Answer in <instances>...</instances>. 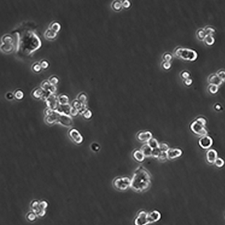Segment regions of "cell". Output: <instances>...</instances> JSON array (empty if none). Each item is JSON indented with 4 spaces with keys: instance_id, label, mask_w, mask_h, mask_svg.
<instances>
[{
    "instance_id": "74e56055",
    "label": "cell",
    "mask_w": 225,
    "mask_h": 225,
    "mask_svg": "<svg viewBox=\"0 0 225 225\" xmlns=\"http://www.w3.org/2000/svg\"><path fill=\"white\" fill-rule=\"evenodd\" d=\"M122 7V3L119 1H116L112 4V7L116 11H120Z\"/></svg>"
},
{
    "instance_id": "8992f818",
    "label": "cell",
    "mask_w": 225,
    "mask_h": 225,
    "mask_svg": "<svg viewBox=\"0 0 225 225\" xmlns=\"http://www.w3.org/2000/svg\"><path fill=\"white\" fill-rule=\"evenodd\" d=\"M206 123V121L205 119L202 117L199 118L191 124V129L193 132L200 136H206L207 134V131L205 129Z\"/></svg>"
},
{
    "instance_id": "603a6c76",
    "label": "cell",
    "mask_w": 225,
    "mask_h": 225,
    "mask_svg": "<svg viewBox=\"0 0 225 225\" xmlns=\"http://www.w3.org/2000/svg\"><path fill=\"white\" fill-rule=\"evenodd\" d=\"M59 104L60 105H66L69 104L70 97L66 94H62L58 97Z\"/></svg>"
},
{
    "instance_id": "7dc6e473",
    "label": "cell",
    "mask_w": 225,
    "mask_h": 225,
    "mask_svg": "<svg viewBox=\"0 0 225 225\" xmlns=\"http://www.w3.org/2000/svg\"><path fill=\"white\" fill-rule=\"evenodd\" d=\"M122 6H123L124 8L127 9V8L130 7L131 3L129 1L125 0V1H122Z\"/></svg>"
},
{
    "instance_id": "5bb4252c",
    "label": "cell",
    "mask_w": 225,
    "mask_h": 225,
    "mask_svg": "<svg viewBox=\"0 0 225 225\" xmlns=\"http://www.w3.org/2000/svg\"><path fill=\"white\" fill-rule=\"evenodd\" d=\"M46 93V91L41 87H37L32 91L31 95L32 97L37 100L42 99Z\"/></svg>"
},
{
    "instance_id": "7402d4cb",
    "label": "cell",
    "mask_w": 225,
    "mask_h": 225,
    "mask_svg": "<svg viewBox=\"0 0 225 225\" xmlns=\"http://www.w3.org/2000/svg\"><path fill=\"white\" fill-rule=\"evenodd\" d=\"M49 29L53 30V31L55 32L56 33H58V32H60V31L62 29V25L61 24L60 22H59L58 21L53 22H51V24L50 25V27Z\"/></svg>"
},
{
    "instance_id": "3957f363",
    "label": "cell",
    "mask_w": 225,
    "mask_h": 225,
    "mask_svg": "<svg viewBox=\"0 0 225 225\" xmlns=\"http://www.w3.org/2000/svg\"><path fill=\"white\" fill-rule=\"evenodd\" d=\"M45 121L48 124H53L58 122L66 127H70L73 124V121L70 116L61 114L56 110L47 108L45 110Z\"/></svg>"
},
{
    "instance_id": "277c9868",
    "label": "cell",
    "mask_w": 225,
    "mask_h": 225,
    "mask_svg": "<svg viewBox=\"0 0 225 225\" xmlns=\"http://www.w3.org/2000/svg\"><path fill=\"white\" fill-rule=\"evenodd\" d=\"M161 218V214L159 211L154 210L149 212L141 211L135 218L134 225H148L159 221Z\"/></svg>"
},
{
    "instance_id": "f907efd6",
    "label": "cell",
    "mask_w": 225,
    "mask_h": 225,
    "mask_svg": "<svg viewBox=\"0 0 225 225\" xmlns=\"http://www.w3.org/2000/svg\"><path fill=\"white\" fill-rule=\"evenodd\" d=\"M6 97L7 100H12L15 98V96H14V94H13L12 92H9L6 93Z\"/></svg>"
},
{
    "instance_id": "7bdbcfd3",
    "label": "cell",
    "mask_w": 225,
    "mask_h": 225,
    "mask_svg": "<svg viewBox=\"0 0 225 225\" xmlns=\"http://www.w3.org/2000/svg\"><path fill=\"white\" fill-rule=\"evenodd\" d=\"M163 58H164L165 61L170 62L172 60V56L171 54H170V53H166L164 55Z\"/></svg>"
},
{
    "instance_id": "ac0fdd59",
    "label": "cell",
    "mask_w": 225,
    "mask_h": 225,
    "mask_svg": "<svg viewBox=\"0 0 225 225\" xmlns=\"http://www.w3.org/2000/svg\"><path fill=\"white\" fill-rule=\"evenodd\" d=\"M72 107L69 104L66 105H60L57 109V111L61 114H65L67 115L70 116V111Z\"/></svg>"
},
{
    "instance_id": "52a82bcc",
    "label": "cell",
    "mask_w": 225,
    "mask_h": 225,
    "mask_svg": "<svg viewBox=\"0 0 225 225\" xmlns=\"http://www.w3.org/2000/svg\"><path fill=\"white\" fill-rule=\"evenodd\" d=\"M131 179L127 176L118 177L114 180V186L120 191H125L131 187Z\"/></svg>"
},
{
    "instance_id": "8fae6325",
    "label": "cell",
    "mask_w": 225,
    "mask_h": 225,
    "mask_svg": "<svg viewBox=\"0 0 225 225\" xmlns=\"http://www.w3.org/2000/svg\"><path fill=\"white\" fill-rule=\"evenodd\" d=\"M199 145L203 149H209L212 145V139L207 136H202L199 140Z\"/></svg>"
},
{
    "instance_id": "1f68e13d",
    "label": "cell",
    "mask_w": 225,
    "mask_h": 225,
    "mask_svg": "<svg viewBox=\"0 0 225 225\" xmlns=\"http://www.w3.org/2000/svg\"><path fill=\"white\" fill-rule=\"evenodd\" d=\"M49 81L52 85L56 86L60 82V79L57 76L53 75L49 78Z\"/></svg>"
},
{
    "instance_id": "f6af8a7d",
    "label": "cell",
    "mask_w": 225,
    "mask_h": 225,
    "mask_svg": "<svg viewBox=\"0 0 225 225\" xmlns=\"http://www.w3.org/2000/svg\"><path fill=\"white\" fill-rule=\"evenodd\" d=\"M91 148L92 150L94 151H98L100 149V146L96 143H93L91 145Z\"/></svg>"
},
{
    "instance_id": "7a4b0ae2",
    "label": "cell",
    "mask_w": 225,
    "mask_h": 225,
    "mask_svg": "<svg viewBox=\"0 0 225 225\" xmlns=\"http://www.w3.org/2000/svg\"><path fill=\"white\" fill-rule=\"evenodd\" d=\"M151 183V177L148 171L143 167L136 168L131 179V187L137 192H143L148 189Z\"/></svg>"
},
{
    "instance_id": "e575fe53",
    "label": "cell",
    "mask_w": 225,
    "mask_h": 225,
    "mask_svg": "<svg viewBox=\"0 0 225 225\" xmlns=\"http://www.w3.org/2000/svg\"><path fill=\"white\" fill-rule=\"evenodd\" d=\"M208 89H209V91L211 94H216L218 92V90H219V86L214 85H211V84H210V85L209 86V87H208Z\"/></svg>"
},
{
    "instance_id": "9c48e42d",
    "label": "cell",
    "mask_w": 225,
    "mask_h": 225,
    "mask_svg": "<svg viewBox=\"0 0 225 225\" xmlns=\"http://www.w3.org/2000/svg\"><path fill=\"white\" fill-rule=\"evenodd\" d=\"M45 102L47 108L53 110H57L60 105L58 97L55 94H51Z\"/></svg>"
},
{
    "instance_id": "d6a6232c",
    "label": "cell",
    "mask_w": 225,
    "mask_h": 225,
    "mask_svg": "<svg viewBox=\"0 0 225 225\" xmlns=\"http://www.w3.org/2000/svg\"><path fill=\"white\" fill-rule=\"evenodd\" d=\"M41 65L42 70H46L50 67V62L46 59H43L39 62Z\"/></svg>"
},
{
    "instance_id": "681fc988",
    "label": "cell",
    "mask_w": 225,
    "mask_h": 225,
    "mask_svg": "<svg viewBox=\"0 0 225 225\" xmlns=\"http://www.w3.org/2000/svg\"><path fill=\"white\" fill-rule=\"evenodd\" d=\"M184 83L187 86H190L193 83V80L191 78H187L184 81Z\"/></svg>"
},
{
    "instance_id": "d590c367",
    "label": "cell",
    "mask_w": 225,
    "mask_h": 225,
    "mask_svg": "<svg viewBox=\"0 0 225 225\" xmlns=\"http://www.w3.org/2000/svg\"><path fill=\"white\" fill-rule=\"evenodd\" d=\"M204 30H205L207 35H213V34L216 32L215 29L212 27H206Z\"/></svg>"
},
{
    "instance_id": "44dd1931",
    "label": "cell",
    "mask_w": 225,
    "mask_h": 225,
    "mask_svg": "<svg viewBox=\"0 0 225 225\" xmlns=\"http://www.w3.org/2000/svg\"><path fill=\"white\" fill-rule=\"evenodd\" d=\"M2 41L3 44L15 45V40L12 35L6 34L2 37Z\"/></svg>"
},
{
    "instance_id": "6da1fadb",
    "label": "cell",
    "mask_w": 225,
    "mask_h": 225,
    "mask_svg": "<svg viewBox=\"0 0 225 225\" xmlns=\"http://www.w3.org/2000/svg\"><path fill=\"white\" fill-rule=\"evenodd\" d=\"M18 34L12 32V35L15 40V48L16 52H19L20 49L24 50L26 54L27 50V56H29L34 51L38 50L41 45V41L38 36L32 31L28 30L25 32V34L20 35L17 31H15ZM23 52V53H24Z\"/></svg>"
},
{
    "instance_id": "2e32d148",
    "label": "cell",
    "mask_w": 225,
    "mask_h": 225,
    "mask_svg": "<svg viewBox=\"0 0 225 225\" xmlns=\"http://www.w3.org/2000/svg\"><path fill=\"white\" fill-rule=\"evenodd\" d=\"M207 159L210 163H214L217 158V154L216 151L213 149L208 150L206 154Z\"/></svg>"
},
{
    "instance_id": "7c38bea8",
    "label": "cell",
    "mask_w": 225,
    "mask_h": 225,
    "mask_svg": "<svg viewBox=\"0 0 225 225\" xmlns=\"http://www.w3.org/2000/svg\"><path fill=\"white\" fill-rule=\"evenodd\" d=\"M71 106L72 108H75L76 110H78L79 114L82 115L83 112L85 111L87 109V105L86 104H83L81 103L77 99L74 100L72 103Z\"/></svg>"
},
{
    "instance_id": "e0dca14e",
    "label": "cell",
    "mask_w": 225,
    "mask_h": 225,
    "mask_svg": "<svg viewBox=\"0 0 225 225\" xmlns=\"http://www.w3.org/2000/svg\"><path fill=\"white\" fill-rule=\"evenodd\" d=\"M58 33L53 31L51 29L46 30L44 33V37L47 40L49 41L54 40L57 37Z\"/></svg>"
},
{
    "instance_id": "4316f807",
    "label": "cell",
    "mask_w": 225,
    "mask_h": 225,
    "mask_svg": "<svg viewBox=\"0 0 225 225\" xmlns=\"http://www.w3.org/2000/svg\"><path fill=\"white\" fill-rule=\"evenodd\" d=\"M148 145L152 150L159 148L160 143L158 142L157 140L155 138H152L147 142Z\"/></svg>"
},
{
    "instance_id": "bcb514c9",
    "label": "cell",
    "mask_w": 225,
    "mask_h": 225,
    "mask_svg": "<svg viewBox=\"0 0 225 225\" xmlns=\"http://www.w3.org/2000/svg\"><path fill=\"white\" fill-rule=\"evenodd\" d=\"M171 64L169 62L165 61L162 64V66L165 70H169L171 68Z\"/></svg>"
},
{
    "instance_id": "8d00e7d4",
    "label": "cell",
    "mask_w": 225,
    "mask_h": 225,
    "mask_svg": "<svg viewBox=\"0 0 225 225\" xmlns=\"http://www.w3.org/2000/svg\"><path fill=\"white\" fill-rule=\"evenodd\" d=\"M161 153V151L160 150L159 147V148L153 149L152 150V156L154 157V158H155L159 159Z\"/></svg>"
},
{
    "instance_id": "c3c4849f",
    "label": "cell",
    "mask_w": 225,
    "mask_h": 225,
    "mask_svg": "<svg viewBox=\"0 0 225 225\" xmlns=\"http://www.w3.org/2000/svg\"><path fill=\"white\" fill-rule=\"evenodd\" d=\"M159 159L162 160H166L167 159V154L165 152H161L160 155L159 157Z\"/></svg>"
},
{
    "instance_id": "836d02e7",
    "label": "cell",
    "mask_w": 225,
    "mask_h": 225,
    "mask_svg": "<svg viewBox=\"0 0 225 225\" xmlns=\"http://www.w3.org/2000/svg\"><path fill=\"white\" fill-rule=\"evenodd\" d=\"M82 115L84 119H86V120H89L92 117L93 113L90 109H88L83 112Z\"/></svg>"
},
{
    "instance_id": "60d3db41",
    "label": "cell",
    "mask_w": 225,
    "mask_h": 225,
    "mask_svg": "<svg viewBox=\"0 0 225 225\" xmlns=\"http://www.w3.org/2000/svg\"><path fill=\"white\" fill-rule=\"evenodd\" d=\"M159 148H160L161 152H167V151L168 150V149H169L168 145L166 143H164L160 144Z\"/></svg>"
},
{
    "instance_id": "d6986e66",
    "label": "cell",
    "mask_w": 225,
    "mask_h": 225,
    "mask_svg": "<svg viewBox=\"0 0 225 225\" xmlns=\"http://www.w3.org/2000/svg\"><path fill=\"white\" fill-rule=\"evenodd\" d=\"M133 156L136 160L139 162H142L145 159V156L141 150H136L134 151Z\"/></svg>"
},
{
    "instance_id": "83f0119b",
    "label": "cell",
    "mask_w": 225,
    "mask_h": 225,
    "mask_svg": "<svg viewBox=\"0 0 225 225\" xmlns=\"http://www.w3.org/2000/svg\"><path fill=\"white\" fill-rule=\"evenodd\" d=\"M77 100L83 104H86L88 100L87 95L85 92H81L78 95Z\"/></svg>"
},
{
    "instance_id": "f35d334b",
    "label": "cell",
    "mask_w": 225,
    "mask_h": 225,
    "mask_svg": "<svg viewBox=\"0 0 225 225\" xmlns=\"http://www.w3.org/2000/svg\"><path fill=\"white\" fill-rule=\"evenodd\" d=\"M224 161L220 158H217L215 161L214 164L217 167H221L224 165Z\"/></svg>"
},
{
    "instance_id": "ba28073f",
    "label": "cell",
    "mask_w": 225,
    "mask_h": 225,
    "mask_svg": "<svg viewBox=\"0 0 225 225\" xmlns=\"http://www.w3.org/2000/svg\"><path fill=\"white\" fill-rule=\"evenodd\" d=\"M68 134L70 138L77 145H81L84 141L82 135L77 128H72L70 129Z\"/></svg>"
},
{
    "instance_id": "f546056e",
    "label": "cell",
    "mask_w": 225,
    "mask_h": 225,
    "mask_svg": "<svg viewBox=\"0 0 225 225\" xmlns=\"http://www.w3.org/2000/svg\"><path fill=\"white\" fill-rule=\"evenodd\" d=\"M51 84L49 82V80H44L42 82V83L41 84V87L45 91H48L49 92Z\"/></svg>"
},
{
    "instance_id": "ee69618b",
    "label": "cell",
    "mask_w": 225,
    "mask_h": 225,
    "mask_svg": "<svg viewBox=\"0 0 225 225\" xmlns=\"http://www.w3.org/2000/svg\"><path fill=\"white\" fill-rule=\"evenodd\" d=\"M190 76H191V74L188 71L185 70L181 72V77L185 80L190 78Z\"/></svg>"
},
{
    "instance_id": "5b68a950",
    "label": "cell",
    "mask_w": 225,
    "mask_h": 225,
    "mask_svg": "<svg viewBox=\"0 0 225 225\" xmlns=\"http://www.w3.org/2000/svg\"><path fill=\"white\" fill-rule=\"evenodd\" d=\"M174 53L177 57L186 61H195L199 56L198 52L195 50L184 47H177Z\"/></svg>"
},
{
    "instance_id": "ab89813d",
    "label": "cell",
    "mask_w": 225,
    "mask_h": 225,
    "mask_svg": "<svg viewBox=\"0 0 225 225\" xmlns=\"http://www.w3.org/2000/svg\"><path fill=\"white\" fill-rule=\"evenodd\" d=\"M217 75L219 77V78L222 81V82H225V70H220L217 73Z\"/></svg>"
},
{
    "instance_id": "b9f144b4",
    "label": "cell",
    "mask_w": 225,
    "mask_h": 225,
    "mask_svg": "<svg viewBox=\"0 0 225 225\" xmlns=\"http://www.w3.org/2000/svg\"><path fill=\"white\" fill-rule=\"evenodd\" d=\"M79 114V112L78 111V110H76L75 108H72V107L71 109L70 110V116L71 117H77L78 115V114Z\"/></svg>"
},
{
    "instance_id": "484cf974",
    "label": "cell",
    "mask_w": 225,
    "mask_h": 225,
    "mask_svg": "<svg viewBox=\"0 0 225 225\" xmlns=\"http://www.w3.org/2000/svg\"><path fill=\"white\" fill-rule=\"evenodd\" d=\"M15 98L18 101H20L24 99L25 97V92L20 89H17L14 93Z\"/></svg>"
},
{
    "instance_id": "30bf717a",
    "label": "cell",
    "mask_w": 225,
    "mask_h": 225,
    "mask_svg": "<svg viewBox=\"0 0 225 225\" xmlns=\"http://www.w3.org/2000/svg\"><path fill=\"white\" fill-rule=\"evenodd\" d=\"M182 154L181 150L177 148H169L167 152V159L172 160L179 158Z\"/></svg>"
},
{
    "instance_id": "4dcf8cb0",
    "label": "cell",
    "mask_w": 225,
    "mask_h": 225,
    "mask_svg": "<svg viewBox=\"0 0 225 225\" xmlns=\"http://www.w3.org/2000/svg\"><path fill=\"white\" fill-rule=\"evenodd\" d=\"M32 69L33 71L36 73H39V72H41V70H42L41 65L39 62H36V63H34L32 65Z\"/></svg>"
},
{
    "instance_id": "d4e9b609",
    "label": "cell",
    "mask_w": 225,
    "mask_h": 225,
    "mask_svg": "<svg viewBox=\"0 0 225 225\" xmlns=\"http://www.w3.org/2000/svg\"><path fill=\"white\" fill-rule=\"evenodd\" d=\"M1 47L2 51L6 53H11L14 50H15V46L14 45L2 44Z\"/></svg>"
},
{
    "instance_id": "9a60e30c",
    "label": "cell",
    "mask_w": 225,
    "mask_h": 225,
    "mask_svg": "<svg viewBox=\"0 0 225 225\" xmlns=\"http://www.w3.org/2000/svg\"><path fill=\"white\" fill-rule=\"evenodd\" d=\"M208 81L211 85H214L219 86L223 83L222 81L219 78L217 74H212L209 77Z\"/></svg>"
},
{
    "instance_id": "816d5d0a",
    "label": "cell",
    "mask_w": 225,
    "mask_h": 225,
    "mask_svg": "<svg viewBox=\"0 0 225 225\" xmlns=\"http://www.w3.org/2000/svg\"><path fill=\"white\" fill-rule=\"evenodd\" d=\"M57 88L56 86L52 85H51V88L49 90V92L51 94H55V92L57 91Z\"/></svg>"
},
{
    "instance_id": "4fadbf2b",
    "label": "cell",
    "mask_w": 225,
    "mask_h": 225,
    "mask_svg": "<svg viewBox=\"0 0 225 225\" xmlns=\"http://www.w3.org/2000/svg\"><path fill=\"white\" fill-rule=\"evenodd\" d=\"M137 138L139 141L147 142L153 138V135L150 131H141L137 134Z\"/></svg>"
},
{
    "instance_id": "cb8c5ba5",
    "label": "cell",
    "mask_w": 225,
    "mask_h": 225,
    "mask_svg": "<svg viewBox=\"0 0 225 225\" xmlns=\"http://www.w3.org/2000/svg\"><path fill=\"white\" fill-rule=\"evenodd\" d=\"M215 41V38L212 35H207L204 40L205 44L207 46H212L214 45Z\"/></svg>"
},
{
    "instance_id": "f1b7e54d",
    "label": "cell",
    "mask_w": 225,
    "mask_h": 225,
    "mask_svg": "<svg viewBox=\"0 0 225 225\" xmlns=\"http://www.w3.org/2000/svg\"><path fill=\"white\" fill-rule=\"evenodd\" d=\"M197 37L200 41H204L207 34L204 29H200L196 32Z\"/></svg>"
},
{
    "instance_id": "ffe728a7",
    "label": "cell",
    "mask_w": 225,
    "mask_h": 225,
    "mask_svg": "<svg viewBox=\"0 0 225 225\" xmlns=\"http://www.w3.org/2000/svg\"><path fill=\"white\" fill-rule=\"evenodd\" d=\"M152 149L150 147L147 143L144 144L141 148V150L142 151L145 155V157H150L152 156Z\"/></svg>"
}]
</instances>
